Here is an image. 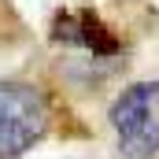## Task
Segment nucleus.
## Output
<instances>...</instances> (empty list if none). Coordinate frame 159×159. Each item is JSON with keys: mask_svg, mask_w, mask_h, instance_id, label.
<instances>
[{"mask_svg": "<svg viewBox=\"0 0 159 159\" xmlns=\"http://www.w3.org/2000/svg\"><path fill=\"white\" fill-rule=\"evenodd\" d=\"M56 100L34 78H0V159H22L56 129Z\"/></svg>", "mask_w": 159, "mask_h": 159, "instance_id": "nucleus-1", "label": "nucleus"}, {"mask_svg": "<svg viewBox=\"0 0 159 159\" xmlns=\"http://www.w3.org/2000/svg\"><path fill=\"white\" fill-rule=\"evenodd\" d=\"M107 126L122 159H159V78L122 85L107 104Z\"/></svg>", "mask_w": 159, "mask_h": 159, "instance_id": "nucleus-2", "label": "nucleus"}, {"mask_svg": "<svg viewBox=\"0 0 159 159\" xmlns=\"http://www.w3.org/2000/svg\"><path fill=\"white\" fill-rule=\"evenodd\" d=\"M48 41L63 52H74L81 63H104V67H119L126 41L122 34L96 11V7H59L52 15Z\"/></svg>", "mask_w": 159, "mask_h": 159, "instance_id": "nucleus-3", "label": "nucleus"}]
</instances>
